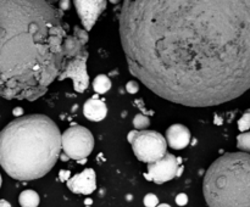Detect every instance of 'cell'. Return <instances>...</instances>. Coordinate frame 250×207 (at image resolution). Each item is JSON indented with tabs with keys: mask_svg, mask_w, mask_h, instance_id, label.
<instances>
[{
	"mask_svg": "<svg viewBox=\"0 0 250 207\" xmlns=\"http://www.w3.org/2000/svg\"><path fill=\"white\" fill-rule=\"evenodd\" d=\"M88 33L81 27L75 26L72 33H68L65 40V60L62 72L59 80L71 78L76 92L83 93L89 85V75L87 72L88 60Z\"/></svg>",
	"mask_w": 250,
	"mask_h": 207,
	"instance_id": "cell-5",
	"label": "cell"
},
{
	"mask_svg": "<svg viewBox=\"0 0 250 207\" xmlns=\"http://www.w3.org/2000/svg\"><path fill=\"white\" fill-rule=\"evenodd\" d=\"M60 5H63L62 7H61V10H67L68 9V5H70V1H60Z\"/></svg>",
	"mask_w": 250,
	"mask_h": 207,
	"instance_id": "cell-23",
	"label": "cell"
},
{
	"mask_svg": "<svg viewBox=\"0 0 250 207\" xmlns=\"http://www.w3.org/2000/svg\"><path fill=\"white\" fill-rule=\"evenodd\" d=\"M149 124H150V119L142 113H138L133 118V126L137 129H143V131H146V128H148Z\"/></svg>",
	"mask_w": 250,
	"mask_h": 207,
	"instance_id": "cell-16",
	"label": "cell"
},
{
	"mask_svg": "<svg viewBox=\"0 0 250 207\" xmlns=\"http://www.w3.org/2000/svg\"><path fill=\"white\" fill-rule=\"evenodd\" d=\"M176 204H177L178 206H186V205L188 204V196H187V195L183 194V192L178 194L177 196H176Z\"/></svg>",
	"mask_w": 250,
	"mask_h": 207,
	"instance_id": "cell-20",
	"label": "cell"
},
{
	"mask_svg": "<svg viewBox=\"0 0 250 207\" xmlns=\"http://www.w3.org/2000/svg\"><path fill=\"white\" fill-rule=\"evenodd\" d=\"M131 145L136 157L148 165L163 158L167 150L165 138L156 131L137 132Z\"/></svg>",
	"mask_w": 250,
	"mask_h": 207,
	"instance_id": "cell-6",
	"label": "cell"
},
{
	"mask_svg": "<svg viewBox=\"0 0 250 207\" xmlns=\"http://www.w3.org/2000/svg\"><path fill=\"white\" fill-rule=\"evenodd\" d=\"M181 165V158L175 157L172 153L166 152V155L159 161L148 165V173L144 177L156 184H163L173 179L177 174L178 166Z\"/></svg>",
	"mask_w": 250,
	"mask_h": 207,
	"instance_id": "cell-8",
	"label": "cell"
},
{
	"mask_svg": "<svg viewBox=\"0 0 250 207\" xmlns=\"http://www.w3.org/2000/svg\"><path fill=\"white\" fill-rule=\"evenodd\" d=\"M156 207H171V206H170V205H167V204H160V205H158Z\"/></svg>",
	"mask_w": 250,
	"mask_h": 207,
	"instance_id": "cell-25",
	"label": "cell"
},
{
	"mask_svg": "<svg viewBox=\"0 0 250 207\" xmlns=\"http://www.w3.org/2000/svg\"><path fill=\"white\" fill-rule=\"evenodd\" d=\"M0 207H11V205L6 200H0Z\"/></svg>",
	"mask_w": 250,
	"mask_h": 207,
	"instance_id": "cell-22",
	"label": "cell"
},
{
	"mask_svg": "<svg viewBox=\"0 0 250 207\" xmlns=\"http://www.w3.org/2000/svg\"><path fill=\"white\" fill-rule=\"evenodd\" d=\"M250 128V109L244 112L243 116L238 121V129L241 132H247Z\"/></svg>",
	"mask_w": 250,
	"mask_h": 207,
	"instance_id": "cell-17",
	"label": "cell"
},
{
	"mask_svg": "<svg viewBox=\"0 0 250 207\" xmlns=\"http://www.w3.org/2000/svg\"><path fill=\"white\" fill-rule=\"evenodd\" d=\"M137 132H138V131H131V132H129V133H128V136H127V140H128L129 143H132V140H133L134 136H136Z\"/></svg>",
	"mask_w": 250,
	"mask_h": 207,
	"instance_id": "cell-21",
	"label": "cell"
},
{
	"mask_svg": "<svg viewBox=\"0 0 250 207\" xmlns=\"http://www.w3.org/2000/svg\"><path fill=\"white\" fill-rule=\"evenodd\" d=\"M83 114L89 121H103L107 114L106 104L104 101H102V100L95 99V97L88 99L84 102V105H83Z\"/></svg>",
	"mask_w": 250,
	"mask_h": 207,
	"instance_id": "cell-12",
	"label": "cell"
},
{
	"mask_svg": "<svg viewBox=\"0 0 250 207\" xmlns=\"http://www.w3.org/2000/svg\"><path fill=\"white\" fill-rule=\"evenodd\" d=\"M203 191L209 207H250V153H225L212 162Z\"/></svg>",
	"mask_w": 250,
	"mask_h": 207,
	"instance_id": "cell-4",
	"label": "cell"
},
{
	"mask_svg": "<svg viewBox=\"0 0 250 207\" xmlns=\"http://www.w3.org/2000/svg\"><path fill=\"white\" fill-rule=\"evenodd\" d=\"M128 70L159 96L205 107L250 89V0H127Z\"/></svg>",
	"mask_w": 250,
	"mask_h": 207,
	"instance_id": "cell-1",
	"label": "cell"
},
{
	"mask_svg": "<svg viewBox=\"0 0 250 207\" xmlns=\"http://www.w3.org/2000/svg\"><path fill=\"white\" fill-rule=\"evenodd\" d=\"M61 151V133L44 114H27L0 132V166L11 178L34 180L55 166Z\"/></svg>",
	"mask_w": 250,
	"mask_h": 207,
	"instance_id": "cell-3",
	"label": "cell"
},
{
	"mask_svg": "<svg viewBox=\"0 0 250 207\" xmlns=\"http://www.w3.org/2000/svg\"><path fill=\"white\" fill-rule=\"evenodd\" d=\"M22 112H23V110L20 109V107H19V109H15L14 110V114H15V116H21Z\"/></svg>",
	"mask_w": 250,
	"mask_h": 207,
	"instance_id": "cell-24",
	"label": "cell"
},
{
	"mask_svg": "<svg viewBox=\"0 0 250 207\" xmlns=\"http://www.w3.org/2000/svg\"><path fill=\"white\" fill-rule=\"evenodd\" d=\"M126 90L128 94H137L139 90V84L136 80H129L126 84Z\"/></svg>",
	"mask_w": 250,
	"mask_h": 207,
	"instance_id": "cell-19",
	"label": "cell"
},
{
	"mask_svg": "<svg viewBox=\"0 0 250 207\" xmlns=\"http://www.w3.org/2000/svg\"><path fill=\"white\" fill-rule=\"evenodd\" d=\"M85 204H88V205H89V204H92V200H89V199H88V200H85Z\"/></svg>",
	"mask_w": 250,
	"mask_h": 207,
	"instance_id": "cell-26",
	"label": "cell"
},
{
	"mask_svg": "<svg viewBox=\"0 0 250 207\" xmlns=\"http://www.w3.org/2000/svg\"><path fill=\"white\" fill-rule=\"evenodd\" d=\"M75 7L81 21H82L83 29L88 33L95 24L98 17L106 9V1L104 0H92V1L76 0Z\"/></svg>",
	"mask_w": 250,
	"mask_h": 207,
	"instance_id": "cell-9",
	"label": "cell"
},
{
	"mask_svg": "<svg viewBox=\"0 0 250 207\" xmlns=\"http://www.w3.org/2000/svg\"><path fill=\"white\" fill-rule=\"evenodd\" d=\"M111 88V80L105 75H98L93 80V89L98 94H105Z\"/></svg>",
	"mask_w": 250,
	"mask_h": 207,
	"instance_id": "cell-14",
	"label": "cell"
},
{
	"mask_svg": "<svg viewBox=\"0 0 250 207\" xmlns=\"http://www.w3.org/2000/svg\"><path fill=\"white\" fill-rule=\"evenodd\" d=\"M67 188L75 194L89 195L97 189V175L92 168H85L66 180Z\"/></svg>",
	"mask_w": 250,
	"mask_h": 207,
	"instance_id": "cell-10",
	"label": "cell"
},
{
	"mask_svg": "<svg viewBox=\"0 0 250 207\" xmlns=\"http://www.w3.org/2000/svg\"><path fill=\"white\" fill-rule=\"evenodd\" d=\"M94 148V138L89 129L82 126H73L61 134V149L70 158L84 162Z\"/></svg>",
	"mask_w": 250,
	"mask_h": 207,
	"instance_id": "cell-7",
	"label": "cell"
},
{
	"mask_svg": "<svg viewBox=\"0 0 250 207\" xmlns=\"http://www.w3.org/2000/svg\"><path fill=\"white\" fill-rule=\"evenodd\" d=\"M166 144L175 150H181L188 146L190 141V132L183 124H172L166 131Z\"/></svg>",
	"mask_w": 250,
	"mask_h": 207,
	"instance_id": "cell-11",
	"label": "cell"
},
{
	"mask_svg": "<svg viewBox=\"0 0 250 207\" xmlns=\"http://www.w3.org/2000/svg\"><path fill=\"white\" fill-rule=\"evenodd\" d=\"M144 206L146 207H156L159 205V199L154 194H146L143 199Z\"/></svg>",
	"mask_w": 250,
	"mask_h": 207,
	"instance_id": "cell-18",
	"label": "cell"
},
{
	"mask_svg": "<svg viewBox=\"0 0 250 207\" xmlns=\"http://www.w3.org/2000/svg\"><path fill=\"white\" fill-rule=\"evenodd\" d=\"M1 183H2V179H1V174H0V187H1Z\"/></svg>",
	"mask_w": 250,
	"mask_h": 207,
	"instance_id": "cell-27",
	"label": "cell"
},
{
	"mask_svg": "<svg viewBox=\"0 0 250 207\" xmlns=\"http://www.w3.org/2000/svg\"><path fill=\"white\" fill-rule=\"evenodd\" d=\"M63 11L45 0H0V96L34 101L62 72Z\"/></svg>",
	"mask_w": 250,
	"mask_h": 207,
	"instance_id": "cell-2",
	"label": "cell"
},
{
	"mask_svg": "<svg viewBox=\"0 0 250 207\" xmlns=\"http://www.w3.org/2000/svg\"><path fill=\"white\" fill-rule=\"evenodd\" d=\"M237 148L244 152H250V132L241 133L237 136Z\"/></svg>",
	"mask_w": 250,
	"mask_h": 207,
	"instance_id": "cell-15",
	"label": "cell"
},
{
	"mask_svg": "<svg viewBox=\"0 0 250 207\" xmlns=\"http://www.w3.org/2000/svg\"><path fill=\"white\" fill-rule=\"evenodd\" d=\"M19 202L21 207H38L41 199H39V195L37 194V191L28 189L20 194Z\"/></svg>",
	"mask_w": 250,
	"mask_h": 207,
	"instance_id": "cell-13",
	"label": "cell"
}]
</instances>
